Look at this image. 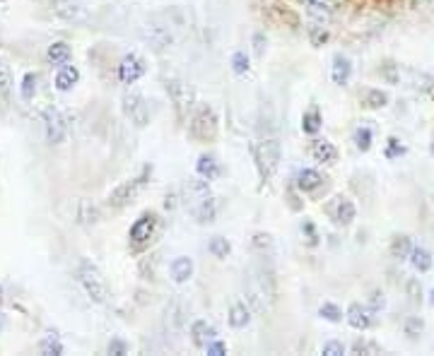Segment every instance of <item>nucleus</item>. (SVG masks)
<instances>
[{
	"label": "nucleus",
	"instance_id": "37998d69",
	"mask_svg": "<svg viewBox=\"0 0 434 356\" xmlns=\"http://www.w3.org/2000/svg\"><path fill=\"white\" fill-rule=\"evenodd\" d=\"M0 294H3V292H0Z\"/></svg>",
	"mask_w": 434,
	"mask_h": 356
},
{
	"label": "nucleus",
	"instance_id": "39448f33",
	"mask_svg": "<svg viewBox=\"0 0 434 356\" xmlns=\"http://www.w3.org/2000/svg\"><path fill=\"white\" fill-rule=\"evenodd\" d=\"M326 215L331 217L333 224H338V226H350V224L355 222V217H357V207H355V202H352L350 197L336 195V197H331V200H328Z\"/></svg>",
	"mask_w": 434,
	"mask_h": 356
},
{
	"label": "nucleus",
	"instance_id": "393cba45",
	"mask_svg": "<svg viewBox=\"0 0 434 356\" xmlns=\"http://www.w3.org/2000/svg\"><path fill=\"white\" fill-rule=\"evenodd\" d=\"M372 140H374V133H372L370 125H360V128L355 130V135H352V142H355V147L360 152H370Z\"/></svg>",
	"mask_w": 434,
	"mask_h": 356
},
{
	"label": "nucleus",
	"instance_id": "2eb2a0df",
	"mask_svg": "<svg viewBox=\"0 0 434 356\" xmlns=\"http://www.w3.org/2000/svg\"><path fill=\"white\" fill-rule=\"evenodd\" d=\"M78 80H80V70L75 68V65H60V70L55 73V89L58 91H70L78 84Z\"/></svg>",
	"mask_w": 434,
	"mask_h": 356
},
{
	"label": "nucleus",
	"instance_id": "58836bf2",
	"mask_svg": "<svg viewBox=\"0 0 434 356\" xmlns=\"http://www.w3.org/2000/svg\"><path fill=\"white\" fill-rule=\"evenodd\" d=\"M302 231H306V236H309V243L314 246V243H316V229H314V224L304 222V224H302Z\"/></svg>",
	"mask_w": 434,
	"mask_h": 356
},
{
	"label": "nucleus",
	"instance_id": "72a5a7b5",
	"mask_svg": "<svg viewBox=\"0 0 434 356\" xmlns=\"http://www.w3.org/2000/svg\"><path fill=\"white\" fill-rule=\"evenodd\" d=\"M321 354H326V356H342V354H345V344L338 342V339H328V342H324V347H321Z\"/></svg>",
	"mask_w": 434,
	"mask_h": 356
},
{
	"label": "nucleus",
	"instance_id": "4c0bfd02",
	"mask_svg": "<svg viewBox=\"0 0 434 356\" xmlns=\"http://www.w3.org/2000/svg\"><path fill=\"white\" fill-rule=\"evenodd\" d=\"M205 352H208V354H213V356H222V354L227 352V347L220 342V339H213V342H210L208 347H205Z\"/></svg>",
	"mask_w": 434,
	"mask_h": 356
},
{
	"label": "nucleus",
	"instance_id": "ea45409f",
	"mask_svg": "<svg viewBox=\"0 0 434 356\" xmlns=\"http://www.w3.org/2000/svg\"><path fill=\"white\" fill-rule=\"evenodd\" d=\"M254 42H256V53H259V55H263V34H256V37H254Z\"/></svg>",
	"mask_w": 434,
	"mask_h": 356
},
{
	"label": "nucleus",
	"instance_id": "79ce46f5",
	"mask_svg": "<svg viewBox=\"0 0 434 356\" xmlns=\"http://www.w3.org/2000/svg\"><path fill=\"white\" fill-rule=\"evenodd\" d=\"M430 152H432V157H434V137H432V142H430Z\"/></svg>",
	"mask_w": 434,
	"mask_h": 356
},
{
	"label": "nucleus",
	"instance_id": "6ab92c4d",
	"mask_svg": "<svg viewBox=\"0 0 434 356\" xmlns=\"http://www.w3.org/2000/svg\"><path fill=\"white\" fill-rule=\"evenodd\" d=\"M196 171H198V176L205 178V181H215V178L220 176V164H217V159L213 154H200L198 161H196Z\"/></svg>",
	"mask_w": 434,
	"mask_h": 356
},
{
	"label": "nucleus",
	"instance_id": "a19ab883",
	"mask_svg": "<svg viewBox=\"0 0 434 356\" xmlns=\"http://www.w3.org/2000/svg\"><path fill=\"white\" fill-rule=\"evenodd\" d=\"M430 303H432V306H434V289H432V292H430Z\"/></svg>",
	"mask_w": 434,
	"mask_h": 356
},
{
	"label": "nucleus",
	"instance_id": "c9c22d12",
	"mask_svg": "<svg viewBox=\"0 0 434 356\" xmlns=\"http://www.w3.org/2000/svg\"><path fill=\"white\" fill-rule=\"evenodd\" d=\"M109 354H116V356L128 354V344H125L121 337H114V339L109 342Z\"/></svg>",
	"mask_w": 434,
	"mask_h": 356
},
{
	"label": "nucleus",
	"instance_id": "9b49d317",
	"mask_svg": "<svg viewBox=\"0 0 434 356\" xmlns=\"http://www.w3.org/2000/svg\"><path fill=\"white\" fill-rule=\"evenodd\" d=\"M191 339H193L196 347L205 349L213 339H217V330L208 320H196V323L191 325Z\"/></svg>",
	"mask_w": 434,
	"mask_h": 356
},
{
	"label": "nucleus",
	"instance_id": "4be33fe9",
	"mask_svg": "<svg viewBox=\"0 0 434 356\" xmlns=\"http://www.w3.org/2000/svg\"><path fill=\"white\" fill-rule=\"evenodd\" d=\"M321 125H324V118H321V111L316 109V106L304 111V116H302V130H304L306 135H316L321 130Z\"/></svg>",
	"mask_w": 434,
	"mask_h": 356
},
{
	"label": "nucleus",
	"instance_id": "423d86ee",
	"mask_svg": "<svg viewBox=\"0 0 434 356\" xmlns=\"http://www.w3.org/2000/svg\"><path fill=\"white\" fill-rule=\"evenodd\" d=\"M256 161H259L261 176L270 178L277 171V164H280V142L277 140H263L259 147H256Z\"/></svg>",
	"mask_w": 434,
	"mask_h": 356
},
{
	"label": "nucleus",
	"instance_id": "aec40b11",
	"mask_svg": "<svg viewBox=\"0 0 434 356\" xmlns=\"http://www.w3.org/2000/svg\"><path fill=\"white\" fill-rule=\"evenodd\" d=\"M249 323H251L249 306H246V303H241V301L232 303V308H229V325H232V328H234V330H244Z\"/></svg>",
	"mask_w": 434,
	"mask_h": 356
},
{
	"label": "nucleus",
	"instance_id": "dca6fc26",
	"mask_svg": "<svg viewBox=\"0 0 434 356\" xmlns=\"http://www.w3.org/2000/svg\"><path fill=\"white\" fill-rule=\"evenodd\" d=\"M311 157L321 164H333L338 159V150L333 142L328 140H314L311 142Z\"/></svg>",
	"mask_w": 434,
	"mask_h": 356
},
{
	"label": "nucleus",
	"instance_id": "6e6552de",
	"mask_svg": "<svg viewBox=\"0 0 434 356\" xmlns=\"http://www.w3.org/2000/svg\"><path fill=\"white\" fill-rule=\"evenodd\" d=\"M42 121H44V133H46V140L51 142V145H60V142L68 137V123H65V116L60 114L58 109L49 106V109L44 111Z\"/></svg>",
	"mask_w": 434,
	"mask_h": 356
},
{
	"label": "nucleus",
	"instance_id": "cd10ccee",
	"mask_svg": "<svg viewBox=\"0 0 434 356\" xmlns=\"http://www.w3.org/2000/svg\"><path fill=\"white\" fill-rule=\"evenodd\" d=\"M58 15L65 19H80L85 15V8L80 3H75V0H65V3H60Z\"/></svg>",
	"mask_w": 434,
	"mask_h": 356
},
{
	"label": "nucleus",
	"instance_id": "f704fd0d",
	"mask_svg": "<svg viewBox=\"0 0 434 356\" xmlns=\"http://www.w3.org/2000/svg\"><path fill=\"white\" fill-rule=\"evenodd\" d=\"M352 352H370V354H379V347H376L374 342H367V339H357L355 344H352Z\"/></svg>",
	"mask_w": 434,
	"mask_h": 356
},
{
	"label": "nucleus",
	"instance_id": "c756f323",
	"mask_svg": "<svg viewBox=\"0 0 434 356\" xmlns=\"http://www.w3.org/2000/svg\"><path fill=\"white\" fill-rule=\"evenodd\" d=\"M208 251L213 253L215 258H227L229 256V251H232V246H229V241L227 238H222V236H213L210 238V243H208Z\"/></svg>",
	"mask_w": 434,
	"mask_h": 356
},
{
	"label": "nucleus",
	"instance_id": "a878e982",
	"mask_svg": "<svg viewBox=\"0 0 434 356\" xmlns=\"http://www.w3.org/2000/svg\"><path fill=\"white\" fill-rule=\"evenodd\" d=\"M410 251H413V246H410V238H408V236H396V238H393V243H391V256L396 258V260L410 258Z\"/></svg>",
	"mask_w": 434,
	"mask_h": 356
},
{
	"label": "nucleus",
	"instance_id": "f3484780",
	"mask_svg": "<svg viewBox=\"0 0 434 356\" xmlns=\"http://www.w3.org/2000/svg\"><path fill=\"white\" fill-rule=\"evenodd\" d=\"M304 3H306V12L314 19H319V22L331 19L333 12H336V3L333 0H304Z\"/></svg>",
	"mask_w": 434,
	"mask_h": 356
},
{
	"label": "nucleus",
	"instance_id": "473e14b6",
	"mask_svg": "<svg viewBox=\"0 0 434 356\" xmlns=\"http://www.w3.org/2000/svg\"><path fill=\"white\" fill-rule=\"evenodd\" d=\"M406 152H408L406 145H401V140H398V137H388V145H386V150H383L386 159H401Z\"/></svg>",
	"mask_w": 434,
	"mask_h": 356
},
{
	"label": "nucleus",
	"instance_id": "4468645a",
	"mask_svg": "<svg viewBox=\"0 0 434 356\" xmlns=\"http://www.w3.org/2000/svg\"><path fill=\"white\" fill-rule=\"evenodd\" d=\"M352 75V60L347 58V55L338 53L336 58H333V68H331V80L336 84H347V80H350Z\"/></svg>",
	"mask_w": 434,
	"mask_h": 356
},
{
	"label": "nucleus",
	"instance_id": "9d476101",
	"mask_svg": "<svg viewBox=\"0 0 434 356\" xmlns=\"http://www.w3.org/2000/svg\"><path fill=\"white\" fill-rule=\"evenodd\" d=\"M155 226H157V217L153 215V212H145V215H140L138 220L133 222V226H130L128 231V238L133 243H148L150 238H153L155 233Z\"/></svg>",
	"mask_w": 434,
	"mask_h": 356
},
{
	"label": "nucleus",
	"instance_id": "b1692460",
	"mask_svg": "<svg viewBox=\"0 0 434 356\" xmlns=\"http://www.w3.org/2000/svg\"><path fill=\"white\" fill-rule=\"evenodd\" d=\"M37 84H39V78L34 73H27L22 78V82H19V96H22L24 101H32L34 96H37Z\"/></svg>",
	"mask_w": 434,
	"mask_h": 356
},
{
	"label": "nucleus",
	"instance_id": "bb28decb",
	"mask_svg": "<svg viewBox=\"0 0 434 356\" xmlns=\"http://www.w3.org/2000/svg\"><path fill=\"white\" fill-rule=\"evenodd\" d=\"M39 349H42V354H46V356H60L63 354V344H60V339L55 337L53 332H49L46 337L42 339Z\"/></svg>",
	"mask_w": 434,
	"mask_h": 356
},
{
	"label": "nucleus",
	"instance_id": "f8f14e48",
	"mask_svg": "<svg viewBox=\"0 0 434 356\" xmlns=\"http://www.w3.org/2000/svg\"><path fill=\"white\" fill-rule=\"evenodd\" d=\"M347 323H350L352 330H370L372 325V311L367 306H362V303H352L350 308H347Z\"/></svg>",
	"mask_w": 434,
	"mask_h": 356
},
{
	"label": "nucleus",
	"instance_id": "7c9ffc66",
	"mask_svg": "<svg viewBox=\"0 0 434 356\" xmlns=\"http://www.w3.org/2000/svg\"><path fill=\"white\" fill-rule=\"evenodd\" d=\"M319 315L324 320H328V323H342V311L338 308V303H331V301L321 303Z\"/></svg>",
	"mask_w": 434,
	"mask_h": 356
},
{
	"label": "nucleus",
	"instance_id": "20e7f679",
	"mask_svg": "<svg viewBox=\"0 0 434 356\" xmlns=\"http://www.w3.org/2000/svg\"><path fill=\"white\" fill-rule=\"evenodd\" d=\"M121 109H123V116L135 125V128H145L150 123V104L143 94L138 91H128L121 99Z\"/></svg>",
	"mask_w": 434,
	"mask_h": 356
},
{
	"label": "nucleus",
	"instance_id": "e433bc0d",
	"mask_svg": "<svg viewBox=\"0 0 434 356\" xmlns=\"http://www.w3.org/2000/svg\"><path fill=\"white\" fill-rule=\"evenodd\" d=\"M422 328H425V325H422V320H420V318H408V320H406V332L410 335V337L420 335V332H422Z\"/></svg>",
	"mask_w": 434,
	"mask_h": 356
},
{
	"label": "nucleus",
	"instance_id": "0eeeda50",
	"mask_svg": "<svg viewBox=\"0 0 434 356\" xmlns=\"http://www.w3.org/2000/svg\"><path fill=\"white\" fill-rule=\"evenodd\" d=\"M191 135L198 142H213L217 137V116L213 109L203 106V109L196 114L193 123H191Z\"/></svg>",
	"mask_w": 434,
	"mask_h": 356
},
{
	"label": "nucleus",
	"instance_id": "f03ea898",
	"mask_svg": "<svg viewBox=\"0 0 434 356\" xmlns=\"http://www.w3.org/2000/svg\"><path fill=\"white\" fill-rule=\"evenodd\" d=\"M75 277H78V284L83 287V292L87 294L89 301H94V303H107L109 301L107 279L102 277L99 267L94 265L92 260H80L78 267H75Z\"/></svg>",
	"mask_w": 434,
	"mask_h": 356
},
{
	"label": "nucleus",
	"instance_id": "5701e85b",
	"mask_svg": "<svg viewBox=\"0 0 434 356\" xmlns=\"http://www.w3.org/2000/svg\"><path fill=\"white\" fill-rule=\"evenodd\" d=\"M410 265L417 269V272H430L432 267V253L422 246H415L410 251Z\"/></svg>",
	"mask_w": 434,
	"mask_h": 356
},
{
	"label": "nucleus",
	"instance_id": "ddd939ff",
	"mask_svg": "<svg viewBox=\"0 0 434 356\" xmlns=\"http://www.w3.org/2000/svg\"><path fill=\"white\" fill-rule=\"evenodd\" d=\"M169 272H171V279H174L176 284L189 282V279L193 277V260H191L189 256L174 258V260H171V265H169Z\"/></svg>",
	"mask_w": 434,
	"mask_h": 356
},
{
	"label": "nucleus",
	"instance_id": "1a4fd4ad",
	"mask_svg": "<svg viewBox=\"0 0 434 356\" xmlns=\"http://www.w3.org/2000/svg\"><path fill=\"white\" fill-rule=\"evenodd\" d=\"M145 75V60L138 53H128L119 63V80L123 84H135Z\"/></svg>",
	"mask_w": 434,
	"mask_h": 356
},
{
	"label": "nucleus",
	"instance_id": "c85d7f7f",
	"mask_svg": "<svg viewBox=\"0 0 434 356\" xmlns=\"http://www.w3.org/2000/svg\"><path fill=\"white\" fill-rule=\"evenodd\" d=\"M388 104V94L381 89H370L365 94V106L367 109H383Z\"/></svg>",
	"mask_w": 434,
	"mask_h": 356
},
{
	"label": "nucleus",
	"instance_id": "a211bd4d",
	"mask_svg": "<svg viewBox=\"0 0 434 356\" xmlns=\"http://www.w3.org/2000/svg\"><path fill=\"white\" fill-rule=\"evenodd\" d=\"M295 183L302 193H311V190H316L321 183H324V176L314 169H302L300 174L295 176Z\"/></svg>",
	"mask_w": 434,
	"mask_h": 356
},
{
	"label": "nucleus",
	"instance_id": "f257e3e1",
	"mask_svg": "<svg viewBox=\"0 0 434 356\" xmlns=\"http://www.w3.org/2000/svg\"><path fill=\"white\" fill-rule=\"evenodd\" d=\"M186 207L196 217V222L205 224L213 222L217 215V205L213 193L208 190V183L205 181H191L186 186Z\"/></svg>",
	"mask_w": 434,
	"mask_h": 356
},
{
	"label": "nucleus",
	"instance_id": "7ed1b4c3",
	"mask_svg": "<svg viewBox=\"0 0 434 356\" xmlns=\"http://www.w3.org/2000/svg\"><path fill=\"white\" fill-rule=\"evenodd\" d=\"M150 176H153V166H145L143 171H140L135 178H130V181H123L116 190L109 193V207H116V210H121V207L130 205V202L135 200V197L143 193V188L150 183Z\"/></svg>",
	"mask_w": 434,
	"mask_h": 356
},
{
	"label": "nucleus",
	"instance_id": "412c9836",
	"mask_svg": "<svg viewBox=\"0 0 434 356\" xmlns=\"http://www.w3.org/2000/svg\"><path fill=\"white\" fill-rule=\"evenodd\" d=\"M46 58H49V63H53V65H65V63H70V58H73V51H70V46L65 42H55L49 46Z\"/></svg>",
	"mask_w": 434,
	"mask_h": 356
},
{
	"label": "nucleus",
	"instance_id": "2f4dec72",
	"mask_svg": "<svg viewBox=\"0 0 434 356\" xmlns=\"http://www.w3.org/2000/svg\"><path fill=\"white\" fill-rule=\"evenodd\" d=\"M249 68H251L249 55H246L244 51H236V53L232 55V70H234V75H246Z\"/></svg>",
	"mask_w": 434,
	"mask_h": 356
}]
</instances>
